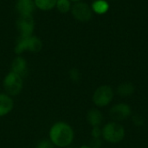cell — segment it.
<instances>
[{
    "label": "cell",
    "mask_w": 148,
    "mask_h": 148,
    "mask_svg": "<svg viewBox=\"0 0 148 148\" xmlns=\"http://www.w3.org/2000/svg\"><path fill=\"white\" fill-rule=\"evenodd\" d=\"M3 87L4 93L8 95L11 97L17 96L23 91V79L20 75L10 71L3 80Z\"/></svg>",
    "instance_id": "4"
},
{
    "label": "cell",
    "mask_w": 148,
    "mask_h": 148,
    "mask_svg": "<svg viewBox=\"0 0 148 148\" xmlns=\"http://www.w3.org/2000/svg\"><path fill=\"white\" fill-rule=\"evenodd\" d=\"M16 28L22 37L32 36L35 29V21L32 16H19L16 21Z\"/></svg>",
    "instance_id": "8"
},
{
    "label": "cell",
    "mask_w": 148,
    "mask_h": 148,
    "mask_svg": "<svg viewBox=\"0 0 148 148\" xmlns=\"http://www.w3.org/2000/svg\"><path fill=\"white\" fill-rule=\"evenodd\" d=\"M34 9V0H17L16 4V10L20 16H32Z\"/></svg>",
    "instance_id": "11"
},
{
    "label": "cell",
    "mask_w": 148,
    "mask_h": 148,
    "mask_svg": "<svg viewBox=\"0 0 148 148\" xmlns=\"http://www.w3.org/2000/svg\"><path fill=\"white\" fill-rule=\"evenodd\" d=\"M91 136L94 139H100L101 137V128L100 127H93L91 130Z\"/></svg>",
    "instance_id": "20"
},
{
    "label": "cell",
    "mask_w": 148,
    "mask_h": 148,
    "mask_svg": "<svg viewBox=\"0 0 148 148\" xmlns=\"http://www.w3.org/2000/svg\"><path fill=\"white\" fill-rule=\"evenodd\" d=\"M14 109V100L6 93H0V118L8 115Z\"/></svg>",
    "instance_id": "10"
},
{
    "label": "cell",
    "mask_w": 148,
    "mask_h": 148,
    "mask_svg": "<svg viewBox=\"0 0 148 148\" xmlns=\"http://www.w3.org/2000/svg\"><path fill=\"white\" fill-rule=\"evenodd\" d=\"M87 121L88 123L93 127H100L104 121L103 114L98 108H91L88 111L87 115Z\"/></svg>",
    "instance_id": "12"
},
{
    "label": "cell",
    "mask_w": 148,
    "mask_h": 148,
    "mask_svg": "<svg viewBox=\"0 0 148 148\" xmlns=\"http://www.w3.org/2000/svg\"><path fill=\"white\" fill-rule=\"evenodd\" d=\"M132 114V108L129 104L121 102L114 104L109 109V117L113 121L121 122L128 119Z\"/></svg>",
    "instance_id": "6"
},
{
    "label": "cell",
    "mask_w": 148,
    "mask_h": 148,
    "mask_svg": "<svg viewBox=\"0 0 148 148\" xmlns=\"http://www.w3.org/2000/svg\"><path fill=\"white\" fill-rule=\"evenodd\" d=\"M73 16L80 22H88L93 16L92 8L86 3L78 2L71 7Z\"/></svg>",
    "instance_id": "7"
},
{
    "label": "cell",
    "mask_w": 148,
    "mask_h": 148,
    "mask_svg": "<svg viewBox=\"0 0 148 148\" xmlns=\"http://www.w3.org/2000/svg\"><path fill=\"white\" fill-rule=\"evenodd\" d=\"M70 2H74V3H78V2H81V0H69Z\"/></svg>",
    "instance_id": "23"
},
{
    "label": "cell",
    "mask_w": 148,
    "mask_h": 148,
    "mask_svg": "<svg viewBox=\"0 0 148 148\" xmlns=\"http://www.w3.org/2000/svg\"><path fill=\"white\" fill-rule=\"evenodd\" d=\"M42 40L39 37L32 35L27 37L20 36L16 42L14 51L17 56H21V54H23L25 51L38 53L42 50Z\"/></svg>",
    "instance_id": "3"
},
{
    "label": "cell",
    "mask_w": 148,
    "mask_h": 148,
    "mask_svg": "<svg viewBox=\"0 0 148 148\" xmlns=\"http://www.w3.org/2000/svg\"><path fill=\"white\" fill-rule=\"evenodd\" d=\"M10 71L20 75L23 79L25 78L29 74L28 63L26 59L22 56H16L10 64Z\"/></svg>",
    "instance_id": "9"
},
{
    "label": "cell",
    "mask_w": 148,
    "mask_h": 148,
    "mask_svg": "<svg viewBox=\"0 0 148 148\" xmlns=\"http://www.w3.org/2000/svg\"><path fill=\"white\" fill-rule=\"evenodd\" d=\"M135 91V87L132 82H126L118 85L116 88V94L122 98H127L134 95Z\"/></svg>",
    "instance_id": "13"
},
{
    "label": "cell",
    "mask_w": 148,
    "mask_h": 148,
    "mask_svg": "<svg viewBox=\"0 0 148 148\" xmlns=\"http://www.w3.org/2000/svg\"><path fill=\"white\" fill-rule=\"evenodd\" d=\"M57 0H34L35 6L42 10H50L56 7Z\"/></svg>",
    "instance_id": "15"
},
{
    "label": "cell",
    "mask_w": 148,
    "mask_h": 148,
    "mask_svg": "<svg viewBox=\"0 0 148 148\" xmlns=\"http://www.w3.org/2000/svg\"><path fill=\"white\" fill-rule=\"evenodd\" d=\"M89 147L91 148H101L102 145V141L101 139H94L92 138L91 141L89 142Z\"/></svg>",
    "instance_id": "21"
},
{
    "label": "cell",
    "mask_w": 148,
    "mask_h": 148,
    "mask_svg": "<svg viewBox=\"0 0 148 148\" xmlns=\"http://www.w3.org/2000/svg\"><path fill=\"white\" fill-rule=\"evenodd\" d=\"M80 148H91L89 147V145H82V146H81Z\"/></svg>",
    "instance_id": "22"
},
{
    "label": "cell",
    "mask_w": 148,
    "mask_h": 148,
    "mask_svg": "<svg viewBox=\"0 0 148 148\" xmlns=\"http://www.w3.org/2000/svg\"><path fill=\"white\" fill-rule=\"evenodd\" d=\"M49 140L56 147H69L75 140V131L69 123L56 121L49 130Z\"/></svg>",
    "instance_id": "1"
},
{
    "label": "cell",
    "mask_w": 148,
    "mask_h": 148,
    "mask_svg": "<svg viewBox=\"0 0 148 148\" xmlns=\"http://www.w3.org/2000/svg\"><path fill=\"white\" fill-rule=\"evenodd\" d=\"M109 9L108 2L104 0H96L92 4V10L97 14H105Z\"/></svg>",
    "instance_id": "14"
},
{
    "label": "cell",
    "mask_w": 148,
    "mask_h": 148,
    "mask_svg": "<svg viewBox=\"0 0 148 148\" xmlns=\"http://www.w3.org/2000/svg\"><path fill=\"white\" fill-rule=\"evenodd\" d=\"M56 7L59 12L65 14L71 10V2L69 0H57Z\"/></svg>",
    "instance_id": "16"
},
{
    "label": "cell",
    "mask_w": 148,
    "mask_h": 148,
    "mask_svg": "<svg viewBox=\"0 0 148 148\" xmlns=\"http://www.w3.org/2000/svg\"><path fill=\"white\" fill-rule=\"evenodd\" d=\"M114 96V92L111 86L101 85L95 90L92 101L97 108H105L112 102Z\"/></svg>",
    "instance_id": "5"
},
{
    "label": "cell",
    "mask_w": 148,
    "mask_h": 148,
    "mask_svg": "<svg viewBox=\"0 0 148 148\" xmlns=\"http://www.w3.org/2000/svg\"><path fill=\"white\" fill-rule=\"evenodd\" d=\"M56 147L53 145V143L49 139H43L41 140L37 144L36 148H55Z\"/></svg>",
    "instance_id": "19"
},
{
    "label": "cell",
    "mask_w": 148,
    "mask_h": 148,
    "mask_svg": "<svg viewBox=\"0 0 148 148\" xmlns=\"http://www.w3.org/2000/svg\"><path fill=\"white\" fill-rule=\"evenodd\" d=\"M132 123H133L134 126H135L137 127H140L144 126L145 119L141 115H140L138 114H134L132 116Z\"/></svg>",
    "instance_id": "18"
},
{
    "label": "cell",
    "mask_w": 148,
    "mask_h": 148,
    "mask_svg": "<svg viewBox=\"0 0 148 148\" xmlns=\"http://www.w3.org/2000/svg\"><path fill=\"white\" fill-rule=\"evenodd\" d=\"M125 135V128L120 122L110 121L105 124L101 128V137L108 143H120L124 140Z\"/></svg>",
    "instance_id": "2"
},
{
    "label": "cell",
    "mask_w": 148,
    "mask_h": 148,
    "mask_svg": "<svg viewBox=\"0 0 148 148\" xmlns=\"http://www.w3.org/2000/svg\"><path fill=\"white\" fill-rule=\"evenodd\" d=\"M69 79L73 82H79L81 80V72L78 69L76 68H72L69 71Z\"/></svg>",
    "instance_id": "17"
}]
</instances>
